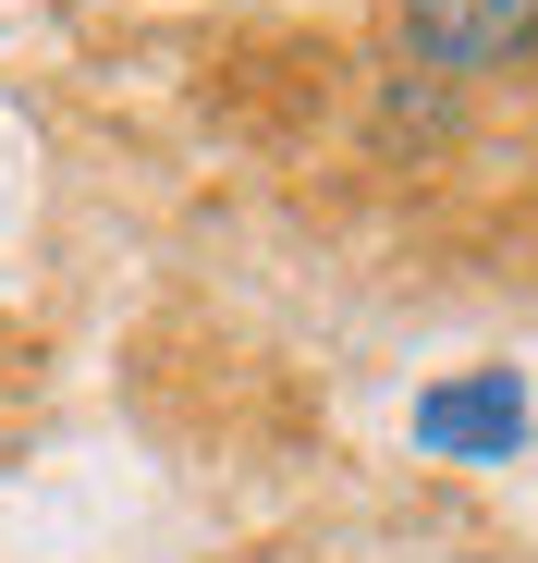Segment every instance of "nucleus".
<instances>
[{"label":"nucleus","mask_w":538,"mask_h":563,"mask_svg":"<svg viewBox=\"0 0 538 563\" xmlns=\"http://www.w3.org/2000/svg\"><path fill=\"white\" fill-rule=\"evenodd\" d=\"M404 13V49L440 74V86H478V74H514L538 49V0H392Z\"/></svg>","instance_id":"obj_1"},{"label":"nucleus","mask_w":538,"mask_h":563,"mask_svg":"<svg viewBox=\"0 0 538 563\" xmlns=\"http://www.w3.org/2000/svg\"><path fill=\"white\" fill-rule=\"evenodd\" d=\"M416 453H440V465L526 453V380L514 367H453V380H428L416 393Z\"/></svg>","instance_id":"obj_2"}]
</instances>
